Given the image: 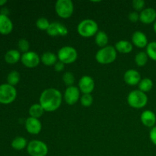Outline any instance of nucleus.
I'll return each instance as SVG.
<instances>
[{"label": "nucleus", "mask_w": 156, "mask_h": 156, "mask_svg": "<svg viewBox=\"0 0 156 156\" xmlns=\"http://www.w3.org/2000/svg\"><path fill=\"white\" fill-rule=\"evenodd\" d=\"M50 23L46 18H40L37 20L36 26L38 29L41 30H46L47 31L48 27H50Z\"/></svg>", "instance_id": "nucleus-30"}, {"label": "nucleus", "mask_w": 156, "mask_h": 156, "mask_svg": "<svg viewBox=\"0 0 156 156\" xmlns=\"http://www.w3.org/2000/svg\"><path fill=\"white\" fill-rule=\"evenodd\" d=\"M138 87L140 91L144 93L149 92L152 90V87H153V82L149 78H145V79H141L140 82L139 83Z\"/></svg>", "instance_id": "nucleus-25"}, {"label": "nucleus", "mask_w": 156, "mask_h": 156, "mask_svg": "<svg viewBox=\"0 0 156 156\" xmlns=\"http://www.w3.org/2000/svg\"><path fill=\"white\" fill-rule=\"evenodd\" d=\"M146 53L152 60L156 61V41L149 43L146 47Z\"/></svg>", "instance_id": "nucleus-28"}, {"label": "nucleus", "mask_w": 156, "mask_h": 156, "mask_svg": "<svg viewBox=\"0 0 156 156\" xmlns=\"http://www.w3.org/2000/svg\"><path fill=\"white\" fill-rule=\"evenodd\" d=\"M127 102L132 108L140 109L147 105L148 97L146 93L140 90H134L128 94Z\"/></svg>", "instance_id": "nucleus-4"}, {"label": "nucleus", "mask_w": 156, "mask_h": 156, "mask_svg": "<svg viewBox=\"0 0 156 156\" xmlns=\"http://www.w3.org/2000/svg\"><path fill=\"white\" fill-rule=\"evenodd\" d=\"M78 33L83 37H91L95 36L98 32L97 22L91 19H85L81 21L77 27Z\"/></svg>", "instance_id": "nucleus-3"}, {"label": "nucleus", "mask_w": 156, "mask_h": 156, "mask_svg": "<svg viewBox=\"0 0 156 156\" xmlns=\"http://www.w3.org/2000/svg\"><path fill=\"white\" fill-rule=\"evenodd\" d=\"M64 68H65V64L63 62H60V61H57V62L54 65L55 71L58 72V73L62 72L64 69Z\"/></svg>", "instance_id": "nucleus-36"}, {"label": "nucleus", "mask_w": 156, "mask_h": 156, "mask_svg": "<svg viewBox=\"0 0 156 156\" xmlns=\"http://www.w3.org/2000/svg\"><path fill=\"white\" fill-rule=\"evenodd\" d=\"M21 61L27 68L33 69L37 66L41 62V57L34 51H28L21 55Z\"/></svg>", "instance_id": "nucleus-9"}, {"label": "nucleus", "mask_w": 156, "mask_h": 156, "mask_svg": "<svg viewBox=\"0 0 156 156\" xmlns=\"http://www.w3.org/2000/svg\"><path fill=\"white\" fill-rule=\"evenodd\" d=\"M117 58V50L113 46H107L97 52L95 59L98 63L107 65L112 63Z\"/></svg>", "instance_id": "nucleus-2"}, {"label": "nucleus", "mask_w": 156, "mask_h": 156, "mask_svg": "<svg viewBox=\"0 0 156 156\" xmlns=\"http://www.w3.org/2000/svg\"><path fill=\"white\" fill-rule=\"evenodd\" d=\"M154 30H155V32L156 34V21H155V24H154Z\"/></svg>", "instance_id": "nucleus-38"}, {"label": "nucleus", "mask_w": 156, "mask_h": 156, "mask_svg": "<svg viewBox=\"0 0 156 156\" xmlns=\"http://www.w3.org/2000/svg\"><path fill=\"white\" fill-rule=\"evenodd\" d=\"M13 30V24L10 18L5 15L0 14V34H9Z\"/></svg>", "instance_id": "nucleus-16"}, {"label": "nucleus", "mask_w": 156, "mask_h": 156, "mask_svg": "<svg viewBox=\"0 0 156 156\" xmlns=\"http://www.w3.org/2000/svg\"><path fill=\"white\" fill-rule=\"evenodd\" d=\"M27 151L30 156H47L48 146L44 142L34 140L27 144Z\"/></svg>", "instance_id": "nucleus-8"}, {"label": "nucleus", "mask_w": 156, "mask_h": 156, "mask_svg": "<svg viewBox=\"0 0 156 156\" xmlns=\"http://www.w3.org/2000/svg\"><path fill=\"white\" fill-rule=\"evenodd\" d=\"M62 100L60 91L56 88H50L42 91L40 96L39 104L47 112H53L60 107Z\"/></svg>", "instance_id": "nucleus-1"}, {"label": "nucleus", "mask_w": 156, "mask_h": 156, "mask_svg": "<svg viewBox=\"0 0 156 156\" xmlns=\"http://www.w3.org/2000/svg\"><path fill=\"white\" fill-rule=\"evenodd\" d=\"M115 49L117 51L121 53H129L133 50V44L127 41L122 40L115 44Z\"/></svg>", "instance_id": "nucleus-21"}, {"label": "nucleus", "mask_w": 156, "mask_h": 156, "mask_svg": "<svg viewBox=\"0 0 156 156\" xmlns=\"http://www.w3.org/2000/svg\"><path fill=\"white\" fill-rule=\"evenodd\" d=\"M148 58H149V56H148L147 53H146V52L141 51L136 55L135 62L138 66H144L147 63Z\"/></svg>", "instance_id": "nucleus-26"}, {"label": "nucleus", "mask_w": 156, "mask_h": 156, "mask_svg": "<svg viewBox=\"0 0 156 156\" xmlns=\"http://www.w3.org/2000/svg\"><path fill=\"white\" fill-rule=\"evenodd\" d=\"M129 20L132 22H136L140 20V14L137 12H132L128 15Z\"/></svg>", "instance_id": "nucleus-34"}, {"label": "nucleus", "mask_w": 156, "mask_h": 156, "mask_svg": "<svg viewBox=\"0 0 156 156\" xmlns=\"http://www.w3.org/2000/svg\"><path fill=\"white\" fill-rule=\"evenodd\" d=\"M47 33L50 37H64L68 34V29L61 23L55 21V22L50 23V27L47 30Z\"/></svg>", "instance_id": "nucleus-11"}, {"label": "nucleus", "mask_w": 156, "mask_h": 156, "mask_svg": "<svg viewBox=\"0 0 156 156\" xmlns=\"http://www.w3.org/2000/svg\"><path fill=\"white\" fill-rule=\"evenodd\" d=\"M145 2L143 0H133L132 2L133 8L135 9L136 12H140V11H143V8L145 6Z\"/></svg>", "instance_id": "nucleus-33"}, {"label": "nucleus", "mask_w": 156, "mask_h": 156, "mask_svg": "<svg viewBox=\"0 0 156 156\" xmlns=\"http://www.w3.org/2000/svg\"><path fill=\"white\" fill-rule=\"evenodd\" d=\"M25 128L27 132L32 135H37L42 129V124L39 119L28 117L25 121Z\"/></svg>", "instance_id": "nucleus-13"}, {"label": "nucleus", "mask_w": 156, "mask_h": 156, "mask_svg": "<svg viewBox=\"0 0 156 156\" xmlns=\"http://www.w3.org/2000/svg\"><path fill=\"white\" fill-rule=\"evenodd\" d=\"M132 43L139 48H144L148 45L147 37L143 32L136 31L132 36Z\"/></svg>", "instance_id": "nucleus-17"}, {"label": "nucleus", "mask_w": 156, "mask_h": 156, "mask_svg": "<svg viewBox=\"0 0 156 156\" xmlns=\"http://www.w3.org/2000/svg\"><path fill=\"white\" fill-rule=\"evenodd\" d=\"M80 98V90L78 87H67L64 93V100L69 105H74Z\"/></svg>", "instance_id": "nucleus-10"}, {"label": "nucleus", "mask_w": 156, "mask_h": 156, "mask_svg": "<svg viewBox=\"0 0 156 156\" xmlns=\"http://www.w3.org/2000/svg\"><path fill=\"white\" fill-rule=\"evenodd\" d=\"M55 11L58 16L66 19L73 15L74 5L71 0H58L55 5Z\"/></svg>", "instance_id": "nucleus-5"}, {"label": "nucleus", "mask_w": 156, "mask_h": 156, "mask_svg": "<svg viewBox=\"0 0 156 156\" xmlns=\"http://www.w3.org/2000/svg\"><path fill=\"white\" fill-rule=\"evenodd\" d=\"M21 53L17 50H10L5 55V60L9 64L17 63L21 59Z\"/></svg>", "instance_id": "nucleus-20"}, {"label": "nucleus", "mask_w": 156, "mask_h": 156, "mask_svg": "<svg viewBox=\"0 0 156 156\" xmlns=\"http://www.w3.org/2000/svg\"><path fill=\"white\" fill-rule=\"evenodd\" d=\"M79 89L85 94H91L94 89V81L91 76H84L79 82Z\"/></svg>", "instance_id": "nucleus-12"}, {"label": "nucleus", "mask_w": 156, "mask_h": 156, "mask_svg": "<svg viewBox=\"0 0 156 156\" xmlns=\"http://www.w3.org/2000/svg\"><path fill=\"white\" fill-rule=\"evenodd\" d=\"M80 102L82 106L90 107L93 104V97L91 94H85L80 98Z\"/></svg>", "instance_id": "nucleus-31"}, {"label": "nucleus", "mask_w": 156, "mask_h": 156, "mask_svg": "<svg viewBox=\"0 0 156 156\" xmlns=\"http://www.w3.org/2000/svg\"><path fill=\"white\" fill-rule=\"evenodd\" d=\"M108 41L109 39H108V34L104 31H98L94 37L95 44L101 48L107 47Z\"/></svg>", "instance_id": "nucleus-22"}, {"label": "nucleus", "mask_w": 156, "mask_h": 156, "mask_svg": "<svg viewBox=\"0 0 156 156\" xmlns=\"http://www.w3.org/2000/svg\"><path fill=\"white\" fill-rule=\"evenodd\" d=\"M75 80H76V79H75L74 75L71 72H66L62 76V81H63L64 84L67 87L73 86L75 82Z\"/></svg>", "instance_id": "nucleus-29"}, {"label": "nucleus", "mask_w": 156, "mask_h": 156, "mask_svg": "<svg viewBox=\"0 0 156 156\" xmlns=\"http://www.w3.org/2000/svg\"><path fill=\"white\" fill-rule=\"evenodd\" d=\"M6 3H7V1H6V0H0V6L4 5Z\"/></svg>", "instance_id": "nucleus-37"}, {"label": "nucleus", "mask_w": 156, "mask_h": 156, "mask_svg": "<svg viewBox=\"0 0 156 156\" xmlns=\"http://www.w3.org/2000/svg\"><path fill=\"white\" fill-rule=\"evenodd\" d=\"M73 156H77V155H73Z\"/></svg>", "instance_id": "nucleus-39"}, {"label": "nucleus", "mask_w": 156, "mask_h": 156, "mask_svg": "<svg viewBox=\"0 0 156 156\" xmlns=\"http://www.w3.org/2000/svg\"><path fill=\"white\" fill-rule=\"evenodd\" d=\"M149 138H150L152 143L156 146V126H153L151 129L150 133H149Z\"/></svg>", "instance_id": "nucleus-35"}, {"label": "nucleus", "mask_w": 156, "mask_h": 156, "mask_svg": "<svg viewBox=\"0 0 156 156\" xmlns=\"http://www.w3.org/2000/svg\"><path fill=\"white\" fill-rule=\"evenodd\" d=\"M17 91L15 86L9 84H2L0 85V103L9 105L15 100Z\"/></svg>", "instance_id": "nucleus-7"}, {"label": "nucleus", "mask_w": 156, "mask_h": 156, "mask_svg": "<svg viewBox=\"0 0 156 156\" xmlns=\"http://www.w3.org/2000/svg\"><path fill=\"white\" fill-rule=\"evenodd\" d=\"M27 140L24 137L18 136L14 139L12 142V147L15 150H22L27 146Z\"/></svg>", "instance_id": "nucleus-24"}, {"label": "nucleus", "mask_w": 156, "mask_h": 156, "mask_svg": "<svg viewBox=\"0 0 156 156\" xmlns=\"http://www.w3.org/2000/svg\"><path fill=\"white\" fill-rule=\"evenodd\" d=\"M44 111H45L40 104H34L29 108V114L30 117L34 118L39 119L40 117H42Z\"/></svg>", "instance_id": "nucleus-23"}, {"label": "nucleus", "mask_w": 156, "mask_h": 156, "mask_svg": "<svg viewBox=\"0 0 156 156\" xmlns=\"http://www.w3.org/2000/svg\"><path fill=\"white\" fill-rule=\"evenodd\" d=\"M57 56L52 52H45L41 57V62L47 66H54L57 62Z\"/></svg>", "instance_id": "nucleus-19"}, {"label": "nucleus", "mask_w": 156, "mask_h": 156, "mask_svg": "<svg viewBox=\"0 0 156 156\" xmlns=\"http://www.w3.org/2000/svg\"><path fill=\"white\" fill-rule=\"evenodd\" d=\"M123 79H124V82L128 85L134 86V85H139L141 81V76L137 70L129 69L125 73Z\"/></svg>", "instance_id": "nucleus-14"}, {"label": "nucleus", "mask_w": 156, "mask_h": 156, "mask_svg": "<svg viewBox=\"0 0 156 156\" xmlns=\"http://www.w3.org/2000/svg\"><path fill=\"white\" fill-rule=\"evenodd\" d=\"M57 57L59 61L64 64H71L76 62L78 58L77 50L70 46H65L58 51Z\"/></svg>", "instance_id": "nucleus-6"}, {"label": "nucleus", "mask_w": 156, "mask_h": 156, "mask_svg": "<svg viewBox=\"0 0 156 156\" xmlns=\"http://www.w3.org/2000/svg\"><path fill=\"white\" fill-rule=\"evenodd\" d=\"M141 121L144 126L147 127H153L155 126L156 123V116L155 113L152 112V111H144L141 114Z\"/></svg>", "instance_id": "nucleus-18"}, {"label": "nucleus", "mask_w": 156, "mask_h": 156, "mask_svg": "<svg viewBox=\"0 0 156 156\" xmlns=\"http://www.w3.org/2000/svg\"><path fill=\"white\" fill-rule=\"evenodd\" d=\"M18 49L21 50L23 53H27L29 51V48H30V44H29L28 41L26 39H20L18 43Z\"/></svg>", "instance_id": "nucleus-32"}, {"label": "nucleus", "mask_w": 156, "mask_h": 156, "mask_svg": "<svg viewBox=\"0 0 156 156\" xmlns=\"http://www.w3.org/2000/svg\"><path fill=\"white\" fill-rule=\"evenodd\" d=\"M140 21L145 24H152L156 21V11L152 8L143 9L140 14Z\"/></svg>", "instance_id": "nucleus-15"}, {"label": "nucleus", "mask_w": 156, "mask_h": 156, "mask_svg": "<svg viewBox=\"0 0 156 156\" xmlns=\"http://www.w3.org/2000/svg\"><path fill=\"white\" fill-rule=\"evenodd\" d=\"M20 74L18 71H12L7 76L8 84L12 86H15L20 81Z\"/></svg>", "instance_id": "nucleus-27"}]
</instances>
